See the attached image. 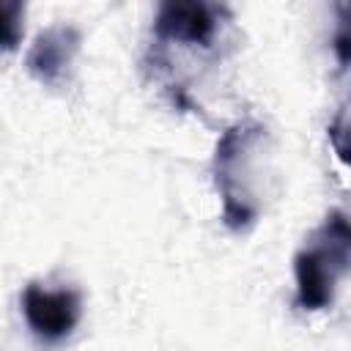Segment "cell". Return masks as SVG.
Wrapping results in <instances>:
<instances>
[{
  "label": "cell",
  "instance_id": "cell-5",
  "mask_svg": "<svg viewBox=\"0 0 351 351\" xmlns=\"http://www.w3.org/2000/svg\"><path fill=\"white\" fill-rule=\"evenodd\" d=\"M22 3H0V52L16 49L22 38Z\"/></svg>",
  "mask_w": 351,
  "mask_h": 351
},
{
  "label": "cell",
  "instance_id": "cell-2",
  "mask_svg": "<svg viewBox=\"0 0 351 351\" xmlns=\"http://www.w3.org/2000/svg\"><path fill=\"white\" fill-rule=\"evenodd\" d=\"M22 313L30 332L38 340L58 343L74 332L82 313V302H80V293L71 288L49 291L33 282L22 293Z\"/></svg>",
  "mask_w": 351,
  "mask_h": 351
},
{
  "label": "cell",
  "instance_id": "cell-4",
  "mask_svg": "<svg viewBox=\"0 0 351 351\" xmlns=\"http://www.w3.org/2000/svg\"><path fill=\"white\" fill-rule=\"evenodd\" d=\"M77 47H80V36L74 27H49L44 30L36 44L30 47V55H27V69L33 77H38L41 82H60L66 69L71 66L74 55H77Z\"/></svg>",
  "mask_w": 351,
  "mask_h": 351
},
{
  "label": "cell",
  "instance_id": "cell-1",
  "mask_svg": "<svg viewBox=\"0 0 351 351\" xmlns=\"http://www.w3.org/2000/svg\"><path fill=\"white\" fill-rule=\"evenodd\" d=\"M351 230L343 211H332L324 225L293 258L296 304L302 310H324L335 299V288L348 269Z\"/></svg>",
  "mask_w": 351,
  "mask_h": 351
},
{
  "label": "cell",
  "instance_id": "cell-3",
  "mask_svg": "<svg viewBox=\"0 0 351 351\" xmlns=\"http://www.w3.org/2000/svg\"><path fill=\"white\" fill-rule=\"evenodd\" d=\"M154 33L165 41L208 47L217 33V8L208 3H165L156 14Z\"/></svg>",
  "mask_w": 351,
  "mask_h": 351
}]
</instances>
